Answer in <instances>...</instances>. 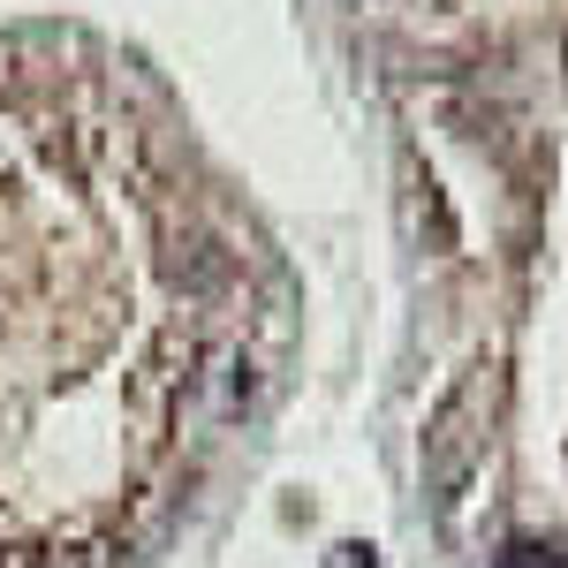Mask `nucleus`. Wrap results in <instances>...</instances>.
<instances>
[{
  "instance_id": "1",
  "label": "nucleus",
  "mask_w": 568,
  "mask_h": 568,
  "mask_svg": "<svg viewBox=\"0 0 568 568\" xmlns=\"http://www.w3.org/2000/svg\"><path fill=\"white\" fill-rule=\"evenodd\" d=\"M463 470H470V387L447 394L433 433H425V485H433V500H455L463 493Z\"/></svg>"
},
{
  "instance_id": "2",
  "label": "nucleus",
  "mask_w": 568,
  "mask_h": 568,
  "mask_svg": "<svg viewBox=\"0 0 568 568\" xmlns=\"http://www.w3.org/2000/svg\"><path fill=\"white\" fill-rule=\"evenodd\" d=\"M493 568H568L561 546H538V538H508L500 554H493Z\"/></svg>"
},
{
  "instance_id": "3",
  "label": "nucleus",
  "mask_w": 568,
  "mask_h": 568,
  "mask_svg": "<svg viewBox=\"0 0 568 568\" xmlns=\"http://www.w3.org/2000/svg\"><path fill=\"white\" fill-rule=\"evenodd\" d=\"M326 568H379V561H372V546H334Z\"/></svg>"
}]
</instances>
